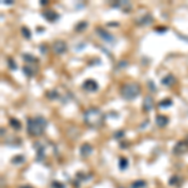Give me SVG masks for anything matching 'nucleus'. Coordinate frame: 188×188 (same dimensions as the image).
I'll list each match as a JSON object with an SVG mask.
<instances>
[{
	"label": "nucleus",
	"mask_w": 188,
	"mask_h": 188,
	"mask_svg": "<svg viewBox=\"0 0 188 188\" xmlns=\"http://www.w3.org/2000/svg\"><path fill=\"white\" fill-rule=\"evenodd\" d=\"M92 152H93L92 144H89V143L82 144V147H80V155H82V157H88V155H90Z\"/></svg>",
	"instance_id": "nucleus-9"
},
{
	"label": "nucleus",
	"mask_w": 188,
	"mask_h": 188,
	"mask_svg": "<svg viewBox=\"0 0 188 188\" xmlns=\"http://www.w3.org/2000/svg\"><path fill=\"white\" fill-rule=\"evenodd\" d=\"M45 127H46V119L41 116L28 119V132L33 137H39V135L43 134Z\"/></svg>",
	"instance_id": "nucleus-2"
},
{
	"label": "nucleus",
	"mask_w": 188,
	"mask_h": 188,
	"mask_svg": "<svg viewBox=\"0 0 188 188\" xmlns=\"http://www.w3.org/2000/svg\"><path fill=\"white\" fill-rule=\"evenodd\" d=\"M8 64H9V67H10V69H17V64H14V61H13V59H8Z\"/></svg>",
	"instance_id": "nucleus-25"
},
{
	"label": "nucleus",
	"mask_w": 188,
	"mask_h": 188,
	"mask_svg": "<svg viewBox=\"0 0 188 188\" xmlns=\"http://www.w3.org/2000/svg\"><path fill=\"white\" fill-rule=\"evenodd\" d=\"M68 49V45L65 41H63V40H56L54 41V44H53V51L55 54H64L65 51Z\"/></svg>",
	"instance_id": "nucleus-5"
},
{
	"label": "nucleus",
	"mask_w": 188,
	"mask_h": 188,
	"mask_svg": "<svg viewBox=\"0 0 188 188\" xmlns=\"http://www.w3.org/2000/svg\"><path fill=\"white\" fill-rule=\"evenodd\" d=\"M83 119H84V123L88 127L99 128L103 125L106 116H104V113L102 111H99L98 108H89L84 112V114H83Z\"/></svg>",
	"instance_id": "nucleus-1"
},
{
	"label": "nucleus",
	"mask_w": 188,
	"mask_h": 188,
	"mask_svg": "<svg viewBox=\"0 0 188 188\" xmlns=\"http://www.w3.org/2000/svg\"><path fill=\"white\" fill-rule=\"evenodd\" d=\"M20 188H33V187H30V186H23V187H20Z\"/></svg>",
	"instance_id": "nucleus-31"
},
{
	"label": "nucleus",
	"mask_w": 188,
	"mask_h": 188,
	"mask_svg": "<svg viewBox=\"0 0 188 188\" xmlns=\"http://www.w3.org/2000/svg\"><path fill=\"white\" fill-rule=\"evenodd\" d=\"M140 94V85L138 83H129L122 88V97L125 101H133Z\"/></svg>",
	"instance_id": "nucleus-3"
},
{
	"label": "nucleus",
	"mask_w": 188,
	"mask_h": 188,
	"mask_svg": "<svg viewBox=\"0 0 188 188\" xmlns=\"http://www.w3.org/2000/svg\"><path fill=\"white\" fill-rule=\"evenodd\" d=\"M178 181H179L178 177H177V176H173V177H172V178L169 179V184H171V186H174V184L178 183Z\"/></svg>",
	"instance_id": "nucleus-24"
},
{
	"label": "nucleus",
	"mask_w": 188,
	"mask_h": 188,
	"mask_svg": "<svg viewBox=\"0 0 188 188\" xmlns=\"http://www.w3.org/2000/svg\"><path fill=\"white\" fill-rule=\"evenodd\" d=\"M168 117H166V116H162V114H158V116L155 117V124L158 125V127H161V128H163V127H166L167 124H168Z\"/></svg>",
	"instance_id": "nucleus-10"
},
{
	"label": "nucleus",
	"mask_w": 188,
	"mask_h": 188,
	"mask_svg": "<svg viewBox=\"0 0 188 188\" xmlns=\"http://www.w3.org/2000/svg\"><path fill=\"white\" fill-rule=\"evenodd\" d=\"M43 17L48 20V22H50V23H54L56 19L59 18V15L56 14L55 12H53V10H45V12L43 13Z\"/></svg>",
	"instance_id": "nucleus-8"
},
{
	"label": "nucleus",
	"mask_w": 188,
	"mask_h": 188,
	"mask_svg": "<svg viewBox=\"0 0 188 188\" xmlns=\"http://www.w3.org/2000/svg\"><path fill=\"white\" fill-rule=\"evenodd\" d=\"M119 188H124V187H119Z\"/></svg>",
	"instance_id": "nucleus-32"
},
{
	"label": "nucleus",
	"mask_w": 188,
	"mask_h": 188,
	"mask_svg": "<svg viewBox=\"0 0 188 188\" xmlns=\"http://www.w3.org/2000/svg\"><path fill=\"white\" fill-rule=\"evenodd\" d=\"M174 83H176V78L172 74H168L167 77H164L163 79H162V84L166 85V87H171V85H173Z\"/></svg>",
	"instance_id": "nucleus-13"
},
{
	"label": "nucleus",
	"mask_w": 188,
	"mask_h": 188,
	"mask_svg": "<svg viewBox=\"0 0 188 188\" xmlns=\"http://www.w3.org/2000/svg\"><path fill=\"white\" fill-rule=\"evenodd\" d=\"M122 135H124V133L122 132V130H119V133L114 134V137H116V138H119V137H122Z\"/></svg>",
	"instance_id": "nucleus-28"
},
{
	"label": "nucleus",
	"mask_w": 188,
	"mask_h": 188,
	"mask_svg": "<svg viewBox=\"0 0 188 188\" xmlns=\"http://www.w3.org/2000/svg\"><path fill=\"white\" fill-rule=\"evenodd\" d=\"M172 101L171 99H164V101H162L161 103H159V107H162V108H164V107H171L172 106Z\"/></svg>",
	"instance_id": "nucleus-20"
},
{
	"label": "nucleus",
	"mask_w": 188,
	"mask_h": 188,
	"mask_svg": "<svg viewBox=\"0 0 188 188\" xmlns=\"http://www.w3.org/2000/svg\"><path fill=\"white\" fill-rule=\"evenodd\" d=\"M22 31H23V35L25 36L27 39H30L31 38V34H30V30L28 29V28H25V27H23L22 28Z\"/></svg>",
	"instance_id": "nucleus-23"
},
{
	"label": "nucleus",
	"mask_w": 188,
	"mask_h": 188,
	"mask_svg": "<svg viewBox=\"0 0 188 188\" xmlns=\"http://www.w3.org/2000/svg\"><path fill=\"white\" fill-rule=\"evenodd\" d=\"M51 187H53V188H64V186H63V184H60L58 181L53 182V183H51Z\"/></svg>",
	"instance_id": "nucleus-26"
},
{
	"label": "nucleus",
	"mask_w": 188,
	"mask_h": 188,
	"mask_svg": "<svg viewBox=\"0 0 188 188\" xmlns=\"http://www.w3.org/2000/svg\"><path fill=\"white\" fill-rule=\"evenodd\" d=\"M97 33H98V35L101 36V38L106 41V43H108V44H114V41H116V38L112 35V34H109L108 31H106V30H103L102 28H97Z\"/></svg>",
	"instance_id": "nucleus-6"
},
{
	"label": "nucleus",
	"mask_w": 188,
	"mask_h": 188,
	"mask_svg": "<svg viewBox=\"0 0 188 188\" xmlns=\"http://www.w3.org/2000/svg\"><path fill=\"white\" fill-rule=\"evenodd\" d=\"M154 106V103H153V98L150 97V95H147L144 98V101H143V108H144V111L145 112H149L150 109L153 108Z\"/></svg>",
	"instance_id": "nucleus-11"
},
{
	"label": "nucleus",
	"mask_w": 188,
	"mask_h": 188,
	"mask_svg": "<svg viewBox=\"0 0 188 188\" xmlns=\"http://www.w3.org/2000/svg\"><path fill=\"white\" fill-rule=\"evenodd\" d=\"M48 4V1H40V5H46Z\"/></svg>",
	"instance_id": "nucleus-30"
},
{
	"label": "nucleus",
	"mask_w": 188,
	"mask_h": 188,
	"mask_svg": "<svg viewBox=\"0 0 188 188\" xmlns=\"http://www.w3.org/2000/svg\"><path fill=\"white\" fill-rule=\"evenodd\" d=\"M23 72H24V74L28 75V77L34 75V70L31 69V68H29V67H24V68H23Z\"/></svg>",
	"instance_id": "nucleus-21"
},
{
	"label": "nucleus",
	"mask_w": 188,
	"mask_h": 188,
	"mask_svg": "<svg viewBox=\"0 0 188 188\" xmlns=\"http://www.w3.org/2000/svg\"><path fill=\"white\" fill-rule=\"evenodd\" d=\"M145 186H147V183H145L144 181H135L134 183H132V188H144Z\"/></svg>",
	"instance_id": "nucleus-16"
},
{
	"label": "nucleus",
	"mask_w": 188,
	"mask_h": 188,
	"mask_svg": "<svg viewBox=\"0 0 188 188\" xmlns=\"http://www.w3.org/2000/svg\"><path fill=\"white\" fill-rule=\"evenodd\" d=\"M153 22V17L150 14H145L144 17H142L140 19H138L137 20V23L139 24V25H148V24H150Z\"/></svg>",
	"instance_id": "nucleus-12"
},
{
	"label": "nucleus",
	"mask_w": 188,
	"mask_h": 188,
	"mask_svg": "<svg viewBox=\"0 0 188 188\" xmlns=\"http://www.w3.org/2000/svg\"><path fill=\"white\" fill-rule=\"evenodd\" d=\"M83 89L88 93H94L98 90V83L93 79H87L83 83Z\"/></svg>",
	"instance_id": "nucleus-7"
},
{
	"label": "nucleus",
	"mask_w": 188,
	"mask_h": 188,
	"mask_svg": "<svg viewBox=\"0 0 188 188\" xmlns=\"http://www.w3.org/2000/svg\"><path fill=\"white\" fill-rule=\"evenodd\" d=\"M188 150V140H179L174 147H173V153L179 155V154H183Z\"/></svg>",
	"instance_id": "nucleus-4"
},
{
	"label": "nucleus",
	"mask_w": 188,
	"mask_h": 188,
	"mask_svg": "<svg viewBox=\"0 0 188 188\" xmlns=\"http://www.w3.org/2000/svg\"><path fill=\"white\" fill-rule=\"evenodd\" d=\"M148 84H149V87H150V89H152L153 92H155V87L153 85V83H152V80H149V82H148Z\"/></svg>",
	"instance_id": "nucleus-27"
},
{
	"label": "nucleus",
	"mask_w": 188,
	"mask_h": 188,
	"mask_svg": "<svg viewBox=\"0 0 188 188\" xmlns=\"http://www.w3.org/2000/svg\"><path fill=\"white\" fill-rule=\"evenodd\" d=\"M4 4H7V5H12V4H14V1H12V0H4Z\"/></svg>",
	"instance_id": "nucleus-29"
},
{
	"label": "nucleus",
	"mask_w": 188,
	"mask_h": 188,
	"mask_svg": "<svg viewBox=\"0 0 188 188\" xmlns=\"http://www.w3.org/2000/svg\"><path fill=\"white\" fill-rule=\"evenodd\" d=\"M10 125H12L14 129H17V130H19L20 128H22V123H20L18 119H14V118L10 119Z\"/></svg>",
	"instance_id": "nucleus-14"
},
{
	"label": "nucleus",
	"mask_w": 188,
	"mask_h": 188,
	"mask_svg": "<svg viewBox=\"0 0 188 188\" xmlns=\"http://www.w3.org/2000/svg\"><path fill=\"white\" fill-rule=\"evenodd\" d=\"M23 162H25L24 155H17V157H14V158H13V163L14 164H22Z\"/></svg>",
	"instance_id": "nucleus-19"
},
{
	"label": "nucleus",
	"mask_w": 188,
	"mask_h": 188,
	"mask_svg": "<svg viewBox=\"0 0 188 188\" xmlns=\"http://www.w3.org/2000/svg\"><path fill=\"white\" fill-rule=\"evenodd\" d=\"M127 167H128V159L127 158H122L121 162H119V169L124 171V169H127Z\"/></svg>",
	"instance_id": "nucleus-18"
},
{
	"label": "nucleus",
	"mask_w": 188,
	"mask_h": 188,
	"mask_svg": "<svg viewBox=\"0 0 188 188\" xmlns=\"http://www.w3.org/2000/svg\"><path fill=\"white\" fill-rule=\"evenodd\" d=\"M87 27H88V23H87V22H80V23L75 27V31H78V33H82V30L85 29Z\"/></svg>",
	"instance_id": "nucleus-17"
},
{
	"label": "nucleus",
	"mask_w": 188,
	"mask_h": 188,
	"mask_svg": "<svg viewBox=\"0 0 188 188\" xmlns=\"http://www.w3.org/2000/svg\"><path fill=\"white\" fill-rule=\"evenodd\" d=\"M23 59L27 63H36V61H38V59H36L35 56L30 55V54H23Z\"/></svg>",
	"instance_id": "nucleus-15"
},
{
	"label": "nucleus",
	"mask_w": 188,
	"mask_h": 188,
	"mask_svg": "<svg viewBox=\"0 0 188 188\" xmlns=\"http://www.w3.org/2000/svg\"><path fill=\"white\" fill-rule=\"evenodd\" d=\"M46 97H48L49 99H55V98L59 97V94L56 93L55 90H50V92H48V94H46Z\"/></svg>",
	"instance_id": "nucleus-22"
}]
</instances>
